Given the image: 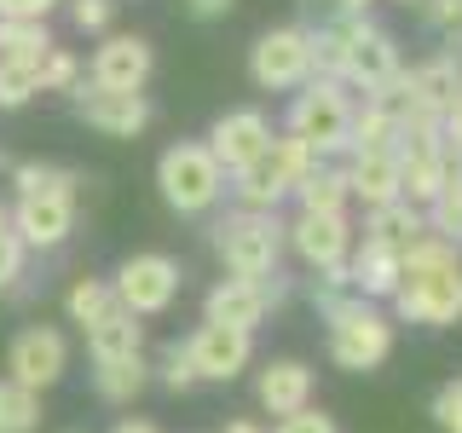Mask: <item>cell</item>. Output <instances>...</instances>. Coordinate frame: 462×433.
<instances>
[{
  "label": "cell",
  "instance_id": "obj_1",
  "mask_svg": "<svg viewBox=\"0 0 462 433\" xmlns=\"http://www.w3.org/2000/svg\"><path fill=\"white\" fill-rule=\"evenodd\" d=\"M324 318V341H329V364L346 370V375H370L393 358V318H387L375 300L365 295H341Z\"/></svg>",
  "mask_w": 462,
  "mask_h": 433
},
{
  "label": "cell",
  "instance_id": "obj_2",
  "mask_svg": "<svg viewBox=\"0 0 462 433\" xmlns=\"http://www.w3.org/2000/svg\"><path fill=\"white\" fill-rule=\"evenodd\" d=\"M353 93L341 81H300L295 98H289V115H283V134H295L318 162H341L346 156V134H353Z\"/></svg>",
  "mask_w": 462,
  "mask_h": 433
},
{
  "label": "cell",
  "instance_id": "obj_3",
  "mask_svg": "<svg viewBox=\"0 0 462 433\" xmlns=\"http://www.w3.org/2000/svg\"><path fill=\"white\" fill-rule=\"evenodd\" d=\"M283 220L278 208H237L214 226V254L226 260L231 278H272L283 266Z\"/></svg>",
  "mask_w": 462,
  "mask_h": 433
},
{
  "label": "cell",
  "instance_id": "obj_4",
  "mask_svg": "<svg viewBox=\"0 0 462 433\" xmlns=\"http://www.w3.org/2000/svg\"><path fill=\"white\" fill-rule=\"evenodd\" d=\"M226 180L231 173L214 162V151L202 139H180L162 151V162H156V191L173 214H208L214 202L226 197Z\"/></svg>",
  "mask_w": 462,
  "mask_h": 433
},
{
  "label": "cell",
  "instance_id": "obj_5",
  "mask_svg": "<svg viewBox=\"0 0 462 433\" xmlns=\"http://www.w3.org/2000/svg\"><path fill=\"white\" fill-rule=\"evenodd\" d=\"M312 162L318 156L295 134H272V144L254 156L249 168L231 173V197H237V208H278L283 197H295L300 173H307Z\"/></svg>",
  "mask_w": 462,
  "mask_h": 433
},
{
  "label": "cell",
  "instance_id": "obj_6",
  "mask_svg": "<svg viewBox=\"0 0 462 433\" xmlns=\"http://www.w3.org/2000/svg\"><path fill=\"white\" fill-rule=\"evenodd\" d=\"M329 23L341 29V87L346 93H370V87H382L393 69H404L399 41L387 35L370 12H336Z\"/></svg>",
  "mask_w": 462,
  "mask_h": 433
},
{
  "label": "cell",
  "instance_id": "obj_7",
  "mask_svg": "<svg viewBox=\"0 0 462 433\" xmlns=\"http://www.w3.org/2000/svg\"><path fill=\"white\" fill-rule=\"evenodd\" d=\"M393 312L422 329L462 324V260L457 266H411L393 289Z\"/></svg>",
  "mask_w": 462,
  "mask_h": 433
},
{
  "label": "cell",
  "instance_id": "obj_8",
  "mask_svg": "<svg viewBox=\"0 0 462 433\" xmlns=\"http://www.w3.org/2000/svg\"><path fill=\"white\" fill-rule=\"evenodd\" d=\"M289 300V278H283V266L272 272V278H226L208 289V300H202V318H208V324H231V329H254L266 324L272 312H278Z\"/></svg>",
  "mask_w": 462,
  "mask_h": 433
},
{
  "label": "cell",
  "instance_id": "obj_9",
  "mask_svg": "<svg viewBox=\"0 0 462 433\" xmlns=\"http://www.w3.org/2000/svg\"><path fill=\"white\" fill-rule=\"evenodd\" d=\"M249 81L260 93H295L312 81V35L307 23H278L249 47Z\"/></svg>",
  "mask_w": 462,
  "mask_h": 433
},
{
  "label": "cell",
  "instance_id": "obj_10",
  "mask_svg": "<svg viewBox=\"0 0 462 433\" xmlns=\"http://www.w3.org/2000/svg\"><path fill=\"white\" fill-rule=\"evenodd\" d=\"M180 283H185V272H180V260L173 254H127L122 266H116V300H122L134 318H156V312H168L173 300H180Z\"/></svg>",
  "mask_w": 462,
  "mask_h": 433
},
{
  "label": "cell",
  "instance_id": "obj_11",
  "mask_svg": "<svg viewBox=\"0 0 462 433\" xmlns=\"http://www.w3.org/2000/svg\"><path fill=\"white\" fill-rule=\"evenodd\" d=\"M353 220L346 214H312V208H300L295 220L283 226V243H289V254L300 260L307 272H324V266H346V254H353Z\"/></svg>",
  "mask_w": 462,
  "mask_h": 433
},
{
  "label": "cell",
  "instance_id": "obj_12",
  "mask_svg": "<svg viewBox=\"0 0 462 433\" xmlns=\"http://www.w3.org/2000/svg\"><path fill=\"white\" fill-rule=\"evenodd\" d=\"M64 370H69V341L58 336L52 324L18 329V341H12V353H6V375H12V382L29 387V393H47V387L64 382Z\"/></svg>",
  "mask_w": 462,
  "mask_h": 433
},
{
  "label": "cell",
  "instance_id": "obj_13",
  "mask_svg": "<svg viewBox=\"0 0 462 433\" xmlns=\"http://www.w3.org/2000/svg\"><path fill=\"white\" fill-rule=\"evenodd\" d=\"M185 353H191L197 382H237L243 370L254 364V336L249 329H231V324H202L185 336Z\"/></svg>",
  "mask_w": 462,
  "mask_h": 433
},
{
  "label": "cell",
  "instance_id": "obj_14",
  "mask_svg": "<svg viewBox=\"0 0 462 433\" xmlns=\"http://www.w3.org/2000/svg\"><path fill=\"white\" fill-rule=\"evenodd\" d=\"M76 115L105 139H139L151 127V98L144 93H116V87H76Z\"/></svg>",
  "mask_w": 462,
  "mask_h": 433
},
{
  "label": "cell",
  "instance_id": "obj_15",
  "mask_svg": "<svg viewBox=\"0 0 462 433\" xmlns=\"http://www.w3.org/2000/svg\"><path fill=\"white\" fill-rule=\"evenodd\" d=\"M156 69V52L144 35H105L93 47V64H87V81L93 87H116V93H144Z\"/></svg>",
  "mask_w": 462,
  "mask_h": 433
},
{
  "label": "cell",
  "instance_id": "obj_16",
  "mask_svg": "<svg viewBox=\"0 0 462 433\" xmlns=\"http://www.w3.org/2000/svg\"><path fill=\"white\" fill-rule=\"evenodd\" d=\"M12 231L23 249H58L76 231V191H29L12 202Z\"/></svg>",
  "mask_w": 462,
  "mask_h": 433
},
{
  "label": "cell",
  "instance_id": "obj_17",
  "mask_svg": "<svg viewBox=\"0 0 462 433\" xmlns=\"http://www.w3.org/2000/svg\"><path fill=\"white\" fill-rule=\"evenodd\" d=\"M214 151V162H220L226 173H237V168H249L260 151L272 144V122L260 110H226L220 122L208 127V139H202Z\"/></svg>",
  "mask_w": 462,
  "mask_h": 433
},
{
  "label": "cell",
  "instance_id": "obj_18",
  "mask_svg": "<svg viewBox=\"0 0 462 433\" xmlns=\"http://www.w3.org/2000/svg\"><path fill=\"white\" fill-rule=\"evenodd\" d=\"M404 278L399 266V249L382 237H353V254H346V283H353V295L365 300H393V289Z\"/></svg>",
  "mask_w": 462,
  "mask_h": 433
},
{
  "label": "cell",
  "instance_id": "obj_19",
  "mask_svg": "<svg viewBox=\"0 0 462 433\" xmlns=\"http://www.w3.org/2000/svg\"><path fill=\"white\" fill-rule=\"evenodd\" d=\"M318 393V375L312 364H300V358H272V364H260L254 375V399H260V410H272V416H289V410H300V404H312Z\"/></svg>",
  "mask_w": 462,
  "mask_h": 433
},
{
  "label": "cell",
  "instance_id": "obj_20",
  "mask_svg": "<svg viewBox=\"0 0 462 433\" xmlns=\"http://www.w3.org/2000/svg\"><path fill=\"white\" fill-rule=\"evenodd\" d=\"M346 191L353 202H365V208H382V202L399 197V156L393 151H365V156H346Z\"/></svg>",
  "mask_w": 462,
  "mask_h": 433
},
{
  "label": "cell",
  "instance_id": "obj_21",
  "mask_svg": "<svg viewBox=\"0 0 462 433\" xmlns=\"http://www.w3.org/2000/svg\"><path fill=\"white\" fill-rule=\"evenodd\" d=\"M87 353H93V364H105V358H134V353H144V324L127 307H110L98 324H87Z\"/></svg>",
  "mask_w": 462,
  "mask_h": 433
},
{
  "label": "cell",
  "instance_id": "obj_22",
  "mask_svg": "<svg viewBox=\"0 0 462 433\" xmlns=\"http://www.w3.org/2000/svg\"><path fill=\"white\" fill-rule=\"evenodd\" d=\"M411 81H416V105L428 115H445V105L462 93V64L451 52H433L422 64H411Z\"/></svg>",
  "mask_w": 462,
  "mask_h": 433
},
{
  "label": "cell",
  "instance_id": "obj_23",
  "mask_svg": "<svg viewBox=\"0 0 462 433\" xmlns=\"http://www.w3.org/2000/svg\"><path fill=\"white\" fill-rule=\"evenodd\" d=\"M295 202L312 214H346L353 208V191H346V168L341 162H312L295 185Z\"/></svg>",
  "mask_w": 462,
  "mask_h": 433
},
{
  "label": "cell",
  "instance_id": "obj_24",
  "mask_svg": "<svg viewBox=\"0 0 462 433\" xmlns=\"http://www.w3.org/2000/svg\"><path fill=\"white\" fill-rule=\"evenodd\" d=\"M144 387H151V364H144V353L134 358H105V364H93V393L105 404H134Z\"/></svg>",
  "mask_w": 462,
  "mask_h": 433
},
{
  "label": "cell",
  "instance_id": "obj_25",
  "mask_svg": "<svg viewBox=\"0 0 462 433\" xmlns=\"http://www.w3.org/2000/svg\"><path fill=\"white\" fill-rule=\"evenodd\" d=\"M428 231V214L416 208V202H382V208H365V237H382V243H393V249H404L411 237H422Z\"/></svg>",
  "mask_w": 462,
  "mask_h": 433
},
{
  "label": "cell",
  "instance_id": "obj_26",
  "mask_svg": "<svg viewBox=\"0 0 462 433\" xmlns=\"http://www.w3.org/2000/svg\"><path fill=\"white\" fill-rule=\"evenodd\" d=\"M58 47L47 18H0V58H23V64H41Z\"/></svg>",
  "mask_w": 462,
  "mask_h": 433
},
{
  "label": "cell",
  "instance_id": "obj_27",
  "mask_svg": "<svg viewBox=\"0 0 462 433\" xmlns=\"http://www.w3.org/2000/svg\"><path fill=\"white\" fill-rule=\"evenodd\" d=\"M422 214H428L433 237H445V243H457V249H462V162L445 173V185L433 191V202H428Z\"/></svg>",
  "mask_w": 462,
  "mask_h": 433
},
{
  "label": "cell",
  "instance_id": "obj_28",
  "mask_svg": "<svg viewBox=\"0 0 462 433\" xmlns=\"http://www.w3.org/2000/svg\"><path fill=\"white\" fill-rule=\"evenodd\" d=\"M365 105H370V110H382V115H393L399 127L411 122V115H428L422 105H416V81H411V64H404V69H393V76H387L382 87H370V93H365Z\"/></svg>",
  "mask_w": 462,
  "mask_h": 433
},
{
  "label": "cell",
  "instance_id": "obj_29",
  "mask_svg": "<svg viewBox=\"0 0 462 433\" xmlns=\"http://www.w3.org/2000/svg\"><path fill=\"white\" fill-rule=\"evenodd\" d=\"M110 307H122L116 300V289H110V278H76L69 283V295H64V312H69V324H98Z\"/></svg>",
  "mask_w": 462,
  "mask_h": 433
},
{
  "label": "cell",
  "instance_id": "obj_30",
  "mask_svg": "<svg viewBox=\"0 0 462 433\" xmlns=\"http://www.w3.org/2000/svg\"><path fill=\"white\" fill-rule=\"evenodd\" d=\"M399 144V122L370 105L353 110V134H346V156H365V151H393Z\"/></svg>",
  "mask_w": 462,
  "mask_h": 433
},
{
  "label": "cell",
  "instance_id": "obj_31",
  "mask_svg": "<svg viewBox=\"0 0 462 433\" xmlns=\"http://www.w3.org/2000/svg\"><path fill=\"white\" fill-rule=\"evenodd\" d=\"M41 428V393H29L6 375L0 382V433H35Z\"/></svg>",
  "mask_w": 462,
  "mask_h": 433
},
{
  "label": "cell",
  "instance_id": "obj_32",
  "mask_svg": "<svg viewBox=\"0 0 462 433\" xmlns=\"http://www.w3.org/2000/svg\"><path fill=\"white\" fill-rule=\"evenodd\" d=\"M41 93V64H23V58H0V110H18Z\"/></svg>",
  "mask_w": 462,
  "mask_h": 433
},
{
  "label": "cell",
  "instance_id": "obj_33",
  "mask_svg": "<svg viewBox=\"0 0 462 433\" xmlns=\"http://www.w3.org/2000/svg\"><path fill=\"white\" fill-rule=\"evenodd\" d=\"M12 185H18V197H29V191H76L81 180L58 162H18L12 168Z\"/></svg>",
  "mask_w": 462,
  "mask_h": 433
},
{
  "label": "cell",
  "instance_id": "obj_34",
  "mask_svg": "<svg viewBox=\"0 0 462 433\" xmlns=\"http://www.w3.org/2000/svg\"><path fill=\"white\" fill-rule=\"evenodd\" d=\"M156 382H162L168 393H191V387H197V370H191L185 341H168L162 346V358H156Z\"/></svg>",
  "mask_w": 462,
  "mask_h": 433
},
{
  "label": "cell",
  "instance_id": "obj_35",
  "mask_svg": "<svg viewBox=\"0 0 462 433\" xmlns=\"http://www.w3.org/2000/svg\"><path fill=\"white\" fill-rule=\"evenodd\" d=\"M76 87H81V64H76V52L52 47L47 58H41V93H76Z\"/></svg>",
  "mask_w": 462,
  "mask_h": 433
},
{
  "label": "cell",
  "instance_id": "obj_36",
  "mask_svg": "<svg viewBox=\"0 0 462 433\" xmlns=\"http://www.w3.org/2000/svg\"><path fill=\"white\" fill-rule=\"evenodd\" d=\"M23 278V237L12 231V208H0V289Z\"/></svg>",
  "mask_w": 462,
  "mask_h": 433
},
{
  "label": "cell",
  "instance_id": "obj_37",
  "mask_svg": "<svg viewBox=\"0 0 462 433\" xmlns=\"http://www.w3.org/2000/svg\"><path fill=\"white\" fill-rule=\"evenodd\" d=\"M122 0H69V23L81 29V35H110V18Z\"/></svg>",
  "mask_w": 462,
  "mask_h": 433
},
{
  "label": "cell",
  "instance_id": "obj_38",
  "mask_svg": "<svg viewBox=\"0 0 462 433\" xmlns=\"http://www.w3.org/2000/svg\"><path fill=\"white\" fill-rule=\"evenodd\" d=\"M272 433H341V428H336V416H329V410H318V404H300V410L278 416V428H272Z\"/></svg>",
  "mask_w": 462,
  "mask_h": 433
},
{
  "label": "cell",
  "instance_id": "obj_39",
  "mask_svg": "<svg viewBox=\"0 0 462 433\" xmlns=\"http://www.w3.org/2000/svg\"><path fill=\"white\" fill-rule=\"evenodd\" d=\"M433 422H439L445 433H462V375L433 393Z\"/></svg>",
  "mask_w": 462,
  "mask_h": 433
},
{
  "label": "cell",
  "instance_id": "obj_40",
  "mask_svg": "<svg viewBox=\"0 0 462 433\" xmlns=\"http://www.w3.org/2000/svg\"><path fill=\"white\" fill-rule=\"evenodd\" d=\"M439 139H445V151H451V162H462V93L439 115Z\"/></svg>",
  "mask_w": 462,
  "mask_h": 433
},
{
  "label": "cell",
  "instance_id": "obj_41",
  "mask_svg": "<svg viewBox=\"0 0 462 433\" xmlns=\"http://www.w3.org/2000/svg\"><path fill=\"white\" fill-rule=\"evenodd\" d=\"M422 18H428V29H457L462 23V0H422Z\"/></svg>",
  "mask_w": 462,
  "mask_h": 433
},
{
  "label": "cell",
  "instance_id": "obj_42",
  "mask_svg": "<svg viewBox=\"0 0 462 433\" xmlns=\"http://www.w3.org/2000/svg\"><path fill=\"white\" fill-rule=\"evenodd\" d=\"M58 0H0V18H47Z\"/></svg>",
  "mask_w": 462,
  "mask_h": 433
},
{
  "label": "cell",
  "instance_id": "obj_43",
  "mask_svg": "<svg viewBox=\"0 0 462 433\" xmlns=\"http://www.w3.org/2000/svg\"><path fill=\"white\" fill-rule=\"evenodd\" d=\"M237 6V0H185V12L191 18H202V23H214V18H226V12Z\"/></svg>",
  "mask_w": 462,
  "mask_h": 433
},
{
  "label": "cell",
  "instance_id": "obj_44",
  "mask_svg": "<svg viewBox=\"0 0 462 433\" xmlns=\"http://www.w3.org/2000/svg\"><path fill=\"white\" fill-rule=\"evenodd\" d=\"M110 433H162L156 422H144V416H122V422H116Z\"/></svg>",
  "mask_w": 462,
  "mask_h": 433
},
{
  "label": "cell",
  "instance_id": "obj_45",
  "mask_svg": "<svg viewBox=\"0 0 462 433\" xmlns=\"http://www.w3.org/2000/svg\"><path fill=\"white\" fill-rule=\"evenodd\" d=\"M439 52H451L457 64H462V23H457V29H445V47H439Z\"/></svg>",
  "mask_w": 462,
  "mask_h": 433
},
{
  "label": "cell",
  "instance_id": "obj_46",
  "mask_svg": "<svg viewBox=\"0 0 462 433\" xmlns=\"http://www.w3.org/2000/svg\"><path fill=\"white\" fill-rule=\"evenodd\" d=\"M226 433H266V428L249 422V416H237V422H226Z\"/></svg>",
  "mask_w": 462,
  "mask_h": 433
},
{
  "label": "cell",
  "instance_id": "obj_47",
  "mask_svg": "<svg viewBox=\"0 0 462 433\" xmlns=\"http://www.w3.org/2000/svg\"><path fill=\"white\" fill-rule=\"evenodd\" d=\"M329 12H370V0H329Z\"/></svg>",
  "mask_w": 462,
  "mask_h": 433
},
{
  "label": "cell",
  "instance_id": "obj_48",
  "mask_svg": "<svg viewBox=\"0 0 462 433\" xmlns=\"http://www.w3.org/2000/svg\"><path fill=\"white\" fill-rule=\"evenodd\" d=\"M399 6H411V0H399ZM416 6H422V0H416Z\"/></svg>",
  "mask_w": 462,
  "mask_h": 433
},
{
  "label": "cell",
  "instance_id": "obj_49",
  "mask_svg": "<svg viewBox=\"0 0 462 433\" xmlns=\"http://www.w3.org/2000/svg\"><path fill=\"white\" fill-rule=\"evenodd\" d=\"M0 168H6V151H0Z\"/></svg>",
  "mask_w": 462,
  "mask_h": 433
}]
</instances>
